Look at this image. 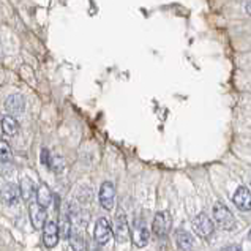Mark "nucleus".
<instances>
[{"label":"nucleus","instance_id":"nucleus-1","mask_svg":"<svg viewBox=\"0 0 251 251\" xmlns=\"http://www.w3.org/2000/svg\"><path fill=\"white\" fill-rule=\"evenodd\" d=\"M212 215H213V220L223 231H232L235 229V225H237V220H235L234 213L227 209V205L225 202H215L213 209H212Z\"/></svg>","mask_w":251,"mask_h":251},{"label":"nucleus","instance_id":"nucleus-2","mask_svg":"<svg viewBox=\"0 0 251 251\" xmlns=\"http://www.w3.org/2000/svg\"><path fill=\"white\" fill-rule=\"evenodd\" d=\"M171 226H172V217H171V213L168 210L158 212L153 217L152 231L158 239L166 237V235L169 234V231H171Z\"/></svg>","mask_w":251,"mask_h":251},{"label":"nucleus","instance_id":"nucleus-3","mask_svg":"<svg viewBox=\"0 0 251 251\" xmlns=\"http://www.w3.org/2000/svg\"><path fill=\"white\" fill-rule=\"evenodd\" d=\"M191 225H193V231H195L196 235H199L201 239H209L213 234L215 223L207 213H199L198 217H195Z\"/></svg>","mask_w":251,"mask_h":251},{"label":"nucleus","instance_id":"nucleus-4","mask_svg":"<svg viewBox=\"0 0 251 251\" xmlns=\"http://www.w3.org/2000/svg\"><path fill=\"white\" fill-rule=\"evenodd\" d=\"M114 239L117 240V243H125L130 239V226H128L126 215L124 212H117L116 218H114V227H112Z\"/></svg>","mask_w":251,"mask_h":251},{"label":"nucleus","instance_id":"nucleus-5","mask_svg":"<svg viewBox=\"0 0 251 251\" xmlns=\"http://www.w3.org/2000/svg\"><path fill=\"white\" fill-rule=\"evenodd\" d=\"M60 239V229L59 223L54 220H48L43 226V243L46 248H54Z\"/></svg>","mask_w":251,"mask_h":251},{"label":"nucleus","instance_id":"nucleus-6","mask_svg":"<svg viewBox=\"0 0 251 251\" xmlns=\"http://www.w3.org/2000/svg\"><path fill=\"white\" fill-rule=\"evenodd\" d=\"M98 201L104 210H112L116 204V186L112 182H103L100 186Z\"/></svg>","mask_w":251,"mask_h":251},{"label":"nucleus","instance_id":"nucleus-7","mask_svg":"<svg viewBox=\"0 0 251 251\" xmlns=\"http://www.w3.org/2000/svg\"><path fill=\"white\" fill-rule=\"evenodd\" d=\"M112 235V227H111V223L109 220L101 217L97 220L95 223V231H93V239L98 243V245H106L107 242H109Z\"/></svg>","mask_w":251,"mask_h":251},{"label":"nucleus","instance_id":"nucleus-8","mask_svg":"<svg viewBox=\"0 0 251 251\" xmlns=\"http://www.w3.org/2000/svg\"><path fill=\"white\" fill-rule=\"evenodd\" d=\"M5 109L10 116H23L25 112V98L21 93H13L5 101Z\"/></svg>","mask_w":251,"mask_h":251},{"label":"nucleus","instance_id":"nucleus-9","mask_svg":"<svg viewBox=\"0 0 251 251\" xmlns=\"http://www.w3.org/2000/svg\"><path fill=\"white\" fill-rule=\"evenodd\" d=\"M232 202L235 204L239 210L250 212L251 210V191L247 186H239L232 195Z\"/></svg>","mask_w":251,"mask_h":251},{"label":"nucleus","instance_id":"nucleus-10","mask_svg":"<svg viewBox=\"0 0 251 251\" xmlns=\"http://www.w3.org/2000/svg\"><path fill=\"white\" fill-rule=\"evenodd\" d=\"M131 240L133 245L138 248H144L147 247V243L150 240V231L144 223H136L133 227V234H131Z\"/></svg>","mask_w":251,"mask_h":251},{"label":"nucleus","instance_id":"nucleus-11","mask_svg":"<svg viewBox=\"0 0 251 251\" xmlns=\"http://www.w3.org/2000/svg\"><path fill=\"white\" fill-rule=\"evenodd\" d=\"M0 195L6 205H16L21 199V191H19V185L16 183H5L0 190Z\"/></svg>","mask_w":251,"mask_h":251},{"label":"nucleus","instance_id":"nucleus-12","mask_svg":"<svg viewBox=\"0 0 251 251\" xmlns=\"http://www.w3.org/2000/svg\"><path fill=\"white\" fill-rule=\"evenodd\" d=\"M28 213H30V220H32V225L35 229H41L48 221L46 220V209L38 205L35 201L28 204Z\"/></svg>","mask_w":251,"mask_h":251},{"label":"nucleus","instance_id":"nucleus-13","mask_svg":"<svg viewBox=\"0 0 251 251\" xmlns=\"http://www.w3.org/2000/svg\"><path fill=\"white\" fill-rule=\"evenodd\" d=\"M19 191H21V198H23L27 204H30L35 201L37 196V186H35L33 180L28 177H24L19 183Z\"/></svg>","mask_w":251,"mask_h":251},{"label":"nucleus","instance_id":"nucleus-14","mask_svg":"<svg viewBox=\"0 0 251 251\" xmlns=\"http://www.w3.org/2000/svg\"><path fill=\"white\" fill-rule=\"evenodd\" d=\"M176 243L182 251H191L193 247H195V237H193L188 231L178 229L177 234H176Z\"/></svg>","mask_w":251,"mask_h":251},{"label":"nucleus","instance_id":"nucleus-15","mask_svg":"<svg viewBox=\"0 0 251 251\" xmlns=\"http://www.w3.org/2000/svg\"><path fill=\"white\" fill-rule=\"evenodd\" d=\"M35 202H37L38 205H41V207H45V209H48V207L51 205V202H52V191L48 188V185L41 183L37 188Z\"/></svg>","mask_w":251,"mask_h":251},{"label":"nucleus","instance_id":"nucleus-16","mask_svg":"<svg viewBox=\"0 0 251 251\" xmlns=\"http://www.w3.org/2000/svg\"><path fill=\"white\" fill-rule=\"evenodd\" d=\"M68 242H70V247L73 251H84L85 250V239H84V234L79 231V229H76V227L71 229Z\"/></svg>","mask_w":251,"mask_h":251},{"label":"nucleus","instance_id":"nucleus-17","mask_svg":"<svg viewBox=\"0 0 251 251\" xmlns=\"http://www.w3.org/2000/svg\"><path fill=\"white\" fill-rule=\"evenodd\" d=\"M2 130L6 136H16L18 130H19V125H18V120L14 119L13 116H3L2 117Z\"/></svg>","mask_w":251,"mask_h":251},{"label":"nucleus","instance_id":"nucleus-18","mask_svg":"<svg viewBox=\"0 0 251 251\" xmlns=\"http://www.w3.org/2000/svg\"><path fill=\"white\" fill-rule=\"evenodd\" d=\"M67 168V163H65V158H63L62 155H51V160H49V169L54 171L55 174H62L63 171Z\"/></svg>","mask_w":251,"mask_h":251},{"label":"nucleus","instance_id":"nucleus-19","mask_svg":"<svg viewBox=\"0 0 251 251\" xmlns=\"http://www.w3.org/2000/svg\"><path fill=\"white\" fill-rule=\"evenodd\" d=\"M59 229H60V237H63V239L70 237V232H71V229H73V223H71V217L68 212L62 215Z\"/></svg>","mask_w":251,"mask_h":251},{"label":"nucleus","instance_id":"nucleus-20","mask_svg":"<svg viewBox=\"0 0 251 251\" xmlns=\"http://www.w3.org/2000/svg\"><path fill=\"white\" fill-rule=\"evenodd\" d=\"M13 160V153H11V147L6 141L0 139V163L8 164Z\"/></svg>","mask_w":251,"mask_h":251},{"label":"nucleus","instance_id":"nucleus-21","mask_svg":"<svg viewBox=\"0 0 251 251\" xmlns=\"http://www.w3.org/2000/svg\"><path fill=\"white\" fill-rule=\"evenodd\" d=\"M49 160H51V153H49L48 149H43L41 153H40V161L45 164V166L49 168Z\"/></svg>","mask_w":251,"mask_h":251},{"label":"nucleus","instance_id":"nucleus-22","mask_svg":"<svg viewBox=\"0 0 251 251\" xmlns=\"http://www.w3.org/2000/svg\"><path fill=\"white\" fill-rule=\"evenodd\" d=\"M223 251H242V248H240V245H232V247L225 248Z\"/></svg>","mask_w":251,"mask_h":251},{"label":"nucleus","instance_id":"nucleus-23","mask_svg":"<svg viewBox=\"0 0 251 251\" xmlns=\"http://www.w3.org/2000/svg\"><path fill=\"white\" fill-rule=\"evenodd\" d=\"M245 11H247V13L250 14V16H251V2H248V3H247V6H245Z\"/></svg>","mask_w":251,"mask_h":251},{"label":"nucleus","instance_id":"nucleus-24","mask_svg":"<svg viewBox=\"0 0 251 251\" xmlns=\"http://www.w3.org/2000/svg\"><path fill=\"white\" fill-rule=\"evenodd\" d=\"M248 239L251 240V231H250V234H248Z\"/></svg>","mask_w":251,"mask_h":251}]
</instances>
